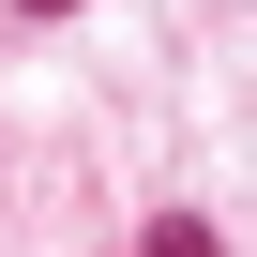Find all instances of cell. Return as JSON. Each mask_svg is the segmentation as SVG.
<instances>
[{
	"label": "cell",
	"instance_id": "obj_1",
	"mask_svg": "<svg viewBox=\"0 0 257 257\" xmlns=\"http://www.w3.org/2000/svg\"><path fill=\"white\" fill-rule=\"evenodd\" d=\"M137 257H227V242H212L197 212H152V227H137Z\"/></svg>",
	"mask_w": 257,
	"mask_h": 257
},
{
	"label": "cell",
	"instance_id": "obj_2",
	"mask_svg": "<svg viewBox=\"0 0 257 257\" xmlns=\"http://www.w3.org/2000/svg\"><path fill=\"white\" fill-rule=\"evenodd\" d=\"M16 16H76V0H16Z\"/></svg>",
	"mask_w": 257,
	"mask_h": 257
}]
</instances>
